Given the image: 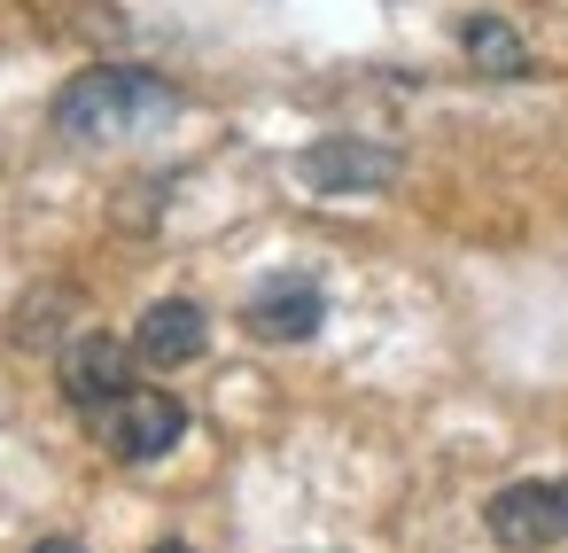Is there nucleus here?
<instances>
[{
	"label": "nucleus",
	"mask_w": 568,
	"mask_h": 553,
	"mask_svg": "<svg viewBox=\"0 0 568 553\" xmlns=\"http://www.w3.org/2000/svg\"><path fill=\"white\" fill-rule=\"evenodd\" d=\"M48 118L71 149H125V141L180 118V87L156 79V71H133V63H94L55 94Z\"/></svg>",
	"instance_id": "f257e3e1"
},
{
	"label": "nucleus",
	"mask_w": 568,
	"mask_h": 553,
	"mask_svg": "<svg viewBox=\"0 0 568 553\" xmlns=\"http://www.w3.org/2000/svg\"><path fill=\"white\" fill-rule=\"evenodd\" d=\"M94 444L110 452V460H164L180 436H187V405L172 398V390H141V382H125L118 398H102L94 413Z\"/></svg>",
	"instance_id": "f03ea898"
},
{
	"label": "nucleus",
	"mask_w": 568,
	"mask_h": 553,
	"mask_svg": "<svg viewBox=\"0 0 568 553\" xmlns=\"http://www.w3.org/2000/svg\"><path fill=\"white\" fill-rule=\"evenodd\" d=\"M397 172H405V157L389 141H358V133H327V141L296 149V180L312 195H382V188H397Z\"/></svg>",
	"instance_id": "7ed1b4c3"
},
{
	"label": "nucleus",
	"mask_w": 568,
	"mask_h": 553,
	"mask_svg": "<svg viewBox=\"0 0 568 553\" xmlns=\"http://www.w3.org/2000/svg\"><path fill=\"white\" fill-rule=\"evenodd\" d=\"M483 522L498 545H560L568 537V475H529V483L490 491Z\"/></svg>",
	"instance_id": "20e7f679"
},
{
	"label": "nucleus",
	"mask_w": 568,
	"mask_h": 553,
	"mask_svg": "<svg viewBox=\"0 0 568 553\" xmlns=\"http://www.w3.org/2000/svg\"><path fill=\"white\" fill-rule=\"evenodd\" d=\"M133 366H141V351L125 343V335H79V343H63V359H55V382H63V398L79 405V413H94L102 398H118L125 382H133Z\"/></svg>",
	"instance_id": "39448f33"
},
{
	"label": "nucleus",
	"mask_w": 568,
	"mask_h": 553,
	"mask_svg": "<svg viewBox=\"0 0 568 553\" xmlns=\"http://www.w3.org/2000/svg\"><path fill=\"white\" fill-rule=\"evenodd\" d=\"M203 343H211V320H203L195 296H156L133 328L141 366H187V359H203Z\"/></svg>",
	"instance_id": "423d86ee"
},
{
	"label": "nucleus",
	"mask_w": 568,
	"mask_h": 553,
	"mask_svg": "<svg viewBox=\"0 0 568 553\" xmlns=\"http://www.w3.org/2000/svg\"><path fill=\"white\" fill-rule=\"evenodd\" d=\"M320 320H327V296L312 281H265L242 304V328L257 343H304V335H320Z\"/></svg>",
	"instance_id": "0eeeda50"
},
{
	"label": "nucleus",
	"mask_w": 568,
	"mask_h": 553,
	"mask_svg": "<svg viewBox=\"0 0 568 553\" xmlns=\"http://www.w3.org/2000/svg\"><path fill=\"white\" fill-rule=\"evenodd\" d=\"M459 48H467V63H475L483 79H521V71H529V40H521L506 17H467V24H459Z\"/></svg>",
	"instance_id": "6e6552de"
}]
</instances>
